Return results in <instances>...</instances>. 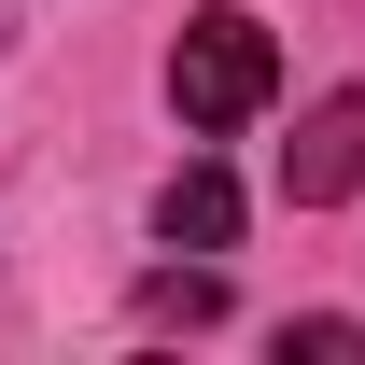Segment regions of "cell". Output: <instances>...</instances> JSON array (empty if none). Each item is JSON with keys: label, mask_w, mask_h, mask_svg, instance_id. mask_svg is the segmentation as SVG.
Masks as SVG:
<instances>
[{"label": "cell", "mask_w": 365, "mask_h": 365, "mask_svg": "<svg viewBox=\"0 0 365 365\" xmlns=\"http://www.w3.org/2000/svg\"><path fill=\"white\" fill-rule=\"evenodd\" d=\"M267 98H281V43L253 29V14H197V29L169 43V113H182L197 140H225V127H253Z\"/></svg>", "instance_id": "cell-1"}, {"label": "cell", "mask_w": 365, "mask_h": 365, "mask_svg": "<svg viewBox=\"0 0 365 365\" xmlns=\"http://www.w3.org/2000/svg\"><path fill=\"white\" fill-rule=\"evenodd\" d=\"M281 197H309V211L323 197H365V98H323L309 127L281 140Z\"/></svg>", "instance_id": "cell-2"}, {"label": "cell", "mask_w": 365, "mask_h": 365, "mask_svg": "<svg viewBox=\"0 0 365 365\" xmlns=\"http://www.w3.org/2000/svg\"><path fill=\"white\" fill-rule=\"evenodd\" d=\"M155 239H169V253H225V239H239V182L211 169V155L169 169V182H155Z\"/></svg>", "instance_id": "cell-3"}]
</instances>
